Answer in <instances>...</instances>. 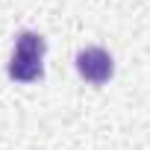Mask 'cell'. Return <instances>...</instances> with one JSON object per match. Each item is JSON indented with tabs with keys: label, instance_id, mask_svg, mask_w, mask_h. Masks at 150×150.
Segmentation results:
<instances>
[{
	"label": "cell",
	"instance_id": "1",
	"mask_svg": "<svg viewBox=\"0 0 150 150\" xmlns=\"http://www.w3.org/2000/svg\"><path fill=\"white\" fill-rule=\"evenodd\" d=\"M47 50V41L38 35V33H18L15 35V53L9 59V77L18 80V83H35L41 80L44 74V65H41V56Z\"/></svg>",
	"mask_w": 150,
	"mask_h": 150
},
{
	"label": "cell",
	"instance_id": "2",
	"mask_svg": "<svg viewBox=\"0 0 150 150\" xmlns=\"http://www.w3.org/2000/svg\"><path fill=\"white\" fill-rule=\"evenodd\" d=\"M77 71H80V77L91 86H103L112 80V74H115V62L109 56V50L103 47H86L77 53Z\"/></svg>",
	"mask_w": 150,
	"mask_h": 150
}]
</instances>
